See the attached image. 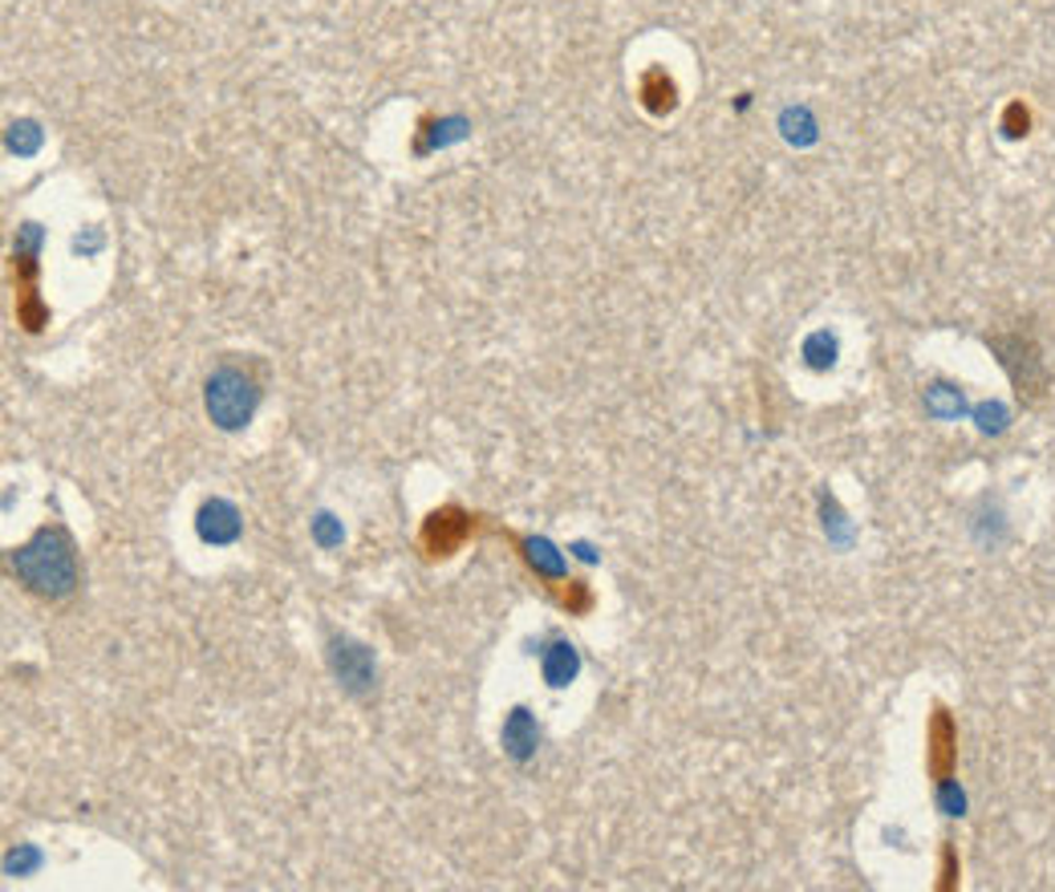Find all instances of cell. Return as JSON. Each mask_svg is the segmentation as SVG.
Segmentation results:
<instances>
[{
	"instance_id": "obj_1",
	"label": "cell",
	"mask_w": 1055,
	"mask_h": 892,
	"mask_svg": "<svg viewBox=\"0 0 1055 892\" xmlns=\"http://www.w3.org/2000/svg\"><path fill=\"white\" fill-rule=\"evenodd\" d=\"M13 573L25 580L29 592L45 600H61L78 585V564H74V544L61 528H41L21 552L13 556Z\"/></svg>"
},
{
	"instance_id": "obj_2",
	"label": "cell",
	"mask_w": 1055,
	"mask_h": 892,
	"mask_svg": "<svg viewBox=\"0 0 1055 892\" xmlns=\"http://www.w3.org/2000/svg\"><path fill=\"white\" fill-rule=\"evenodd\" d=\"M256 402H260V382L240 365H220L207 377V414L224 430H236L252 418Z\"/></svg>"
},
{
	"instance_id": "obj_3",
	"label": "cell",
	"mask_w": 1055,
	"mask_h": 892,
	"mask_svg": "<svg viewBox=\"0 0 1055 892\" xmlns=\"http://www.w3.org/2000/svg\"><path fill=\"white\" fill-rule=\"evenodd\" d=\"M483 516H471V511H463L459 504H442L435 507L427 520H423V532H418V547H423V556L427 560H451L459 547L468 544L471 532H475V523H480Z\"/></svg>"
},
{
	"instance_id": "obj_4",
	"label": "cell",
	"mask_w": 1055,
	"mask_h": 892,
	"mask_svg": "<svg viewBox=\"0 0 1055 892\" xmlns=\"http://www.w3.org/2000/svg\"><path fill=\"white\" fill-rule=\"evenodd\" d=\"M958 767V722L946 707H934L925 726V771L938 787H946Z\"/></svg>"
},
{
	"instance_id": "obj_5",
	"label": "cell",
	"mask_w": 1055,
	"mask_h": 892,
	"mask_svg": "<svg viewBox=\"0 0 1055 892\" xmlns=\"http://www.w3.org/2000/svg\"><path fill=\"white\" fill-rule=\"evenodd\" d=\"M495 532L504 535V540H508V544L520 552V560L536 573V580H545V588H552L557 580H564V564H561V556L552 552V544H548V540H532V535L504 532V528H495Z\"/></svg>"
},
{
	"instance_id": "obj_6",
	"label": "cell",
	"mask_w": 1055,
	"mask_h": 892,
	"mask_svg": "<svg viewBox=\"0 0 1055 892\" xmlns=\"http://www.w3.org/2000/svg\"><path fill=\"white\" fill-rule=\"evenodd\" d=\"M536 743H540V731L532 726V719H528V710H512L508 726H504V746H508L512 759H528L536 750Z\"/></svg>"
},
{
	"instance_id": "obj_7",
	"label": "cell",
	"mask_w": 1055,
	"mask_h": 892,
	"mask_svg": "<svg viewBox=\"0 0 1055 892\" xmlns=\"http://www.w3.org/2000/svg\"><path fill=\"white\" fill-rule=\"evenodd\" d=\"M674 98H678V90H674V81L666 78V69H650V74L641 78V106L650 110V114H670V110H674Z\"/></svg>"
},
{
	"instance_id": "obj_8",
	"label": "cell",
	"mask_w": 1055,
	"mask_h": 892,
	"mask_svg": "<svg viewBox=\"0 0 1055 892\" xmlns=\"http://www.w3.org/2000/svg\"><path fill=\"white\" fill-rule=\"evenodd\" d=\"M200 532H203V540H212V544L232 540V535L240 532L236 511H232L227 504H207V511H203V520H200Z\"/></svg>"
},
{
	"instance_id": "obj_9",
	"label": "cell",
	"mask_w": 1055,
	"mask_h": 892,
	"mask_svg": "<svg viewBox=\"0 0 1055 892\" xmlns=\"http://www.w3.org/2000/svg\"><path fill=\"white\" fill-rule=\"evenodd\" d=\"M548 597L573 617H585L588 609H593V592H588L585 580H569V576H564V580H557V585L548 588Z\"/></svg>"
},
{
	"instance_id": "obj_10",
	"label": "cell",
	"mask_w": 1055,
	"mask_h": 892,
	"mask_svg": "<svg viewBox=\"0 0 1055 892\" xmlns=\"http://www.w3.org/2000/svg\"><path fill=\"white\" fill-rule=\"evenodd\" d=\"M552 657L545 662V674H548V681L552 686H569V678L576 674V653H573V645H552Z\"/></svg>"
},
{
	"instance_id": "obj_11",
	"label": "cell",
	"mask_w": 1055,
	"mask_h": 892,
	"mask_svg": "<svg viewBox=\"0 0 1055 892\" xmlns=\"http://www.w3.org/2000/svg\"><path fill=\"white\" fill-rule=\"evenodd\" d=\"M962 865H958V848L954 844H942V865H938V892L958 889Z\"/></svg>"
},
{
	"instance_id": "obj_12",
	"label": "cell",
	"mask_w": 1055,
	"mask_h": 892,
	"mask_svg": "<svg viewBox=\"0 0 1055 892\" xmlns=\"http://www.w3.org/2000/svg\"><path fill=\"white\" fill-rule=\"evenodd\" d=\"M1002 131L1011 134V138H1019V134H1028V110L1019 106V102H1015V106H1011V110H1007V118H1002Z\"/></svg>"
}]
</instances>
